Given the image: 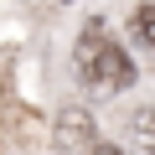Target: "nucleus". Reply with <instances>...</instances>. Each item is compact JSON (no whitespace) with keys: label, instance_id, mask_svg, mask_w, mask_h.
Masks as SVG:
<instances>
[{"label":"nucleus","instance_id":"6","mask_svg":"<svg viewBox=\"0 0 155 155\" xmlns=\"http://www.w3.org/2000/svg\"><path fill=\"white\" fill-rule=\"evenodd\" d=\"M150 155H155V150H150Z\"/></svg>","mask_w":155,"mask_h":155},{"label":"nucleus","instance_id":"3","mask_svg":"<svg viewBox=\"0 0 155 155\" xmlns=\"http://www.w3.org/2000/svg\"><path fill=\"white\" fill-rule=\"evenodd\" d=\"M129 36H134L145 52H155V0H150V5H140V11L129 16Z\"/></svg>","mask_w":155,"mask_h":155},{"label":"nucleus","instance_id":"4","mask_svg":"<svg viewBox=\"0 0 155 155\" xmlns=\"http://www.w3.org/2000/svg\"><path fill=\"white\" fill-rule=\"evenodd\" d=\"M129 134H134L145 150H155V109H140V114L129 119Z\"/></svg>","mask_w":155,"mask_h":155},{"label":"nucleus","instance_id":"5","mask_svg":"<svg viewBox=\"0 0 155 155\" xmlns=\"http://www.w3.org/2000/svg\"><path fill=\"white\" fill-rule=\"evenodd\" d=\"M93 155H124L119 145H93Z\"/></svg>","mask_w":155,"mask_h":155},{"label":"nucleus","instance_id":"1","mask_svg":"<svg viewBox=\"0 0 155 155\" xmlns=\"http://www.w3.org/2000/svg\"><path fill=\"white\" fill-rule=\"evenodd\" d=\"M72 62H78V72H83V83L93 93H124V88H134V62H129V52L114 47V36L104 31V21L83 26Z\"/></svg>","mask_w":155,"mask_h":155},{"label":"nucleus","instance_id":"2","mask_svg":"<svg viewBox=\"0 0 155 155\" xmlns=\"http://www.w3.org/2000/svg\"><path fill=\"white\" fill-rule=\"evenodd\" d=\"M57 140H62L67 150H78V145H93V119H88L83 109H67V114L57 119Z\"/></svg>","mask_w":155,"mask_h":155}]
</instances>
